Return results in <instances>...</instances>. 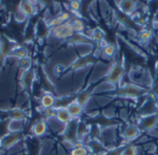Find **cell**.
Segmentation results:
<instances>
[{
  "label": "cell",
  "mask_w": 158,
  "mask_h": 155,
  "mask_svg": "<svg viewBox=\"0 0 158 155\" xmlns=\"http://www.w3.org/2000/svg\"><path fill=\"white\" fill-rule=\"evenodd\" d=\"M147 92V90L138 86L137 84H125L121 87H119L117 91L113 92V94L119 96V97H125V98H138L141 96L145 95Z\"/></svg>",
  "instance_id": "1"
},
{
  "label": "cell",
  "mask_w": 158,
  "mask_h": 155,
  "mask_svg": "<svg viewBox=\"0 0 158 155\" xmlns=\"http://www.w3.org/2000/svg\"><path fill=\"white\" fill-rule=\"evenodd\" d=\"M124 74H125L124 65L121 61H118V62L115 63L111 67V68L108 70V72L106 73V81L116 87L121 81Z\"/></svg>",
  "instance_id": "2"
},
{
  "label": "cell",
  "mask_w": 158,
  "mask_h": 155,
  "mask_svg": "<svg viewBox=\"0 0 158 155\" xmlns=\"http://www.w3.org/2000/svg\"><path fill=\"white\" fill-rule=\"evenodd\" d=\"M137 126L141 132H150L156 129L158 126V113L144 115L140 118Z\"/></svg>",
  "instance_id": "3"
},
{
  "label": "cell",
  "mask_w": 158,
  "mask_h": 155,
  "mask_svg": "<svg viewBox=\"0 0 158 155\" xmlns=\"http://www.w3.org/2000/svg\"><path fill=\"white\" fill-rule=\"evenodd\" d=\"M52 34L54 35V37L59 40L70 39L74 35V31L72 30L70 21L52 28Z\"/></svg>",
  "instance_id": "4"
},
{
  "label": "cell",
  "mask_w": 158,
  "mask_h": 155,
  "mask_svg": "<svg viewBox=\"0 0 158 155\" xmlns=\"http://www.w3.org/2000/svg\"><path fill=\"white\" fill-rule=\"evenodd\" d=\"M20 138L21 136L19 132H11L0 140V147L4 149H11L19 143Z\"/></svg>",
  "instance_id": "5"
},
{
  "label": "cell",
  "mask_w": 158,
  "mask_h": 155,
  "mask_svg": "<svg viewBox=\"0 0 158 155\" xmlns=\"http://www.w3.org/2000/svg\"><path fill=\"white\" fill-rule=\"evenodd\" d=\"M141 134L142 132L138 128L137 124H131L125 128V129L122 132V138L127 141H131L138 139L141 136Z\"/></svg>",
  "instance_id": "6"
},
{
  "label": "cell",
  "mask_w": 158,
  "mask_h": 155,
  "mask_svg": "<svg viewBox=\"0 0 158 155\" xmlns=\"http://www.w3.org/2000/svg\"><path fill=\"white\" fill-rule=\"evenodd\" d=\"M56 118L59 122H61L64 125H69L70 122H72L73 118L69 113L67 107H60V108H56Z\"/></svg>",
  "instance_id": "7"
},
{
  "label": "cell",
  "mask_w": 158,
  "mask_h": 155,
  "mask_svg": "<svg viewBox=\"0 0 158 155\" xmlns=\"http://www.w3.org/2000/svg\"><path fill=\"white\" fill-rule=\"evenodd\" d=\"M118 8H119V10L121 11V13L123 15L130 16L136 9V2L131 1V0L120 1L119 4H118Z\"/></svg>",
  "instance_id": "8"
},
{
  "label": "cell",
  "mask_w": 158,
  "mask_h": 155,
  "mask_svg": "<svg viewBox=\"0 0 158 155\" xmlns=\"http://www.w3.org/2000/svg\"><path fill=\"white\" fill-rule=\"evenodd\" d=\"M67 109L70 116H72V118H79L82 115L84 108L75 100L67 105Z\"/></svg>",
  "instance_id": "9"
},
{
  "label": "cell",
  "mask_w": 158,
  "mask_h": 155,
  "mask_svg": "<svg viewBox=\"0 0 158 155\" xmlns=\"http://www.w3.org/2000/svg\"><path fill=\"white\" fill-rule=\"evenodd\" d=\"M47 130V123L44 120L37 121L31 128V132L36 137H42L46 133Z\"/></svg>",
  "instance_id": "10"
},
{
  "label": "cell",
  "mask_w": 158,
  "mask_h": 155,
  "mask_svg": "<svg viewBox=\"0 0 158 155\" xmlns=\"http://www.w3.org/2000/svg\"><path fill=\"white\" fill-rule=\"evenodd\" d=\"M41 106L45 110V109H50V108H54L56 105V99L55 97L50 94V93H46L44 94L41 98L40 101Z\"/></svg>",
  "instance_id": "11"
},
{
  "label": "cell",
  "mask_w": 158,
  "mask_h": 155,
  "mask_svg": "<svg viewBox=\"0 0 158 155\" xmlns=\"http://www.w3.org/2000/svg\"><path fill=\"white\" fill-rule=\"evenodd\" d=\"M19 11L24 16H32L36 12V7H35V6L31 2L24 1V2L20 3Z\"/></svg>",
  "instance_id": "12"
},
{
  "label": "cell",
  "mask_w": 158,
  "mask_h": 155,
  "mask_svg": "<svg viewBox=\"0 0 158 155\" xmlns=\"http://www.w3.org/2000/svg\"><path fill=\"white\" fill-rule=\"evenodd\" d=\"M74 33H82L85 31V23L82 19L77 18L70 21Z\"/></svg>",
  "instance_id": "13"
},
{
  "label": "cell",
  "mask_w": 158,
  "mask_h": 155,
  "mask_svg": "<svg viewBox=\"0 0 158 155\" xmlns=\"http://www.w3.org/2000/svg\"><path fill=\"white\" fill-rule=\"evenodd\" d=\"M89 148L82 143H75L74 148L70 151V155H89Z\"/></svg>",
  "instance_id": "14"
},
{
  "label": "cell",
  "mask_w": 158,
  "mask_h": 155,
  "mask_svg": "<svg viewBox=\"0 0 158 155\" xmlns=\"http://www.w3.org/2000/svg\"><path fill=\"white\" fill-rule=\"evenodd\" d=\"M70 42L74 44H81L89 43L90 40L88 39V36L84 35V33H74V35L70 38Z\"/></svg>",
  "instance_id": "15"
},
{
  "label": "cell",
  "mask_w": 158,
  "mask_h": 155,
  "mask_svg": "<svg viewBox=\"0 0 158 155\" xmlns=\"http://www.w3.org/2000/svg\"><path fill=\"white\" fill-rule=\"evenodd\" d=\"M121 155H139V147L135 145H127L124 147Z\"/></svg>",
  "instance_id": "16"
},
{
  "label": "cell",
  "mask_w": 158,
  "mask_h": 155,
  "mask_svg": "<svg viewBox=\"0 0 158 155\" xmlns=\"http://www.w3.org/2000/svg\"><path fill=\"white\" fill-rule=\"evenodd\" d=\"M102 51H103V54H104L106 57H112V56L115 55L117 49H116V46H115L114 44L108 43L106 46H105V47L103 48Z\"/></svg>",
  "instance_id": "17"
},
{
  "label": "cell",
  "mask_w": 158,
  "mask_h": 155,
  "mask_svg": "<svg viewBox=\"0 0 158 155\" xmlns=\"http://www.w3.org/2000/svg\"><path fill=\"white\" fill-rule=\"evenodd\" d=\"M10 117L12 120H22L25 118V114L19 109H13L10 111Z\"/></svg>",
  "instance_id": "18"
},
{
  "label": "cell",
  "mask_w": 158,
  "mask_h": 155,
  "mask_svg": "<svg viewBox=\"0 0 158 155\" xmlns=\"http://www.w3.org/2000/svg\"><path fill=\"white\" fill-rule=\"evenodd\" d=\"M153 34H152V31H148V30H143L142 31H140L138 37L140 39L141 42L143 43H146L148 42L151 38H152Z\"/></svg>",
  "instance_id": "19"
},
{
  "label": "cell",
  "mask_w": 158,
  "mask_h": 155,
  "mask_svg": "<svg viewBox=\"0 0 158 155\" xmlns=\"http://www.w3.org/2000/svg\"><path fill=\"white\" fill-rule=\"evenodd\" d=\"M90 58H91V57L83 56L82 58L79 59V60L76 62V64L73 66V68H76V67H77V68H78V67H83L87 66V65L89 64V62H90V61H92Z\"/></svg>",
  "instance_id": "20"
},
{
  "label": "cell",
  "mask_w": 158,
  "mask_h": 155,
  "mask_svg": "<svg viewBox=\"0 0 158 155\" xmlns=\"http://www.w3.org/2000/svg\"><path fill=\"white\" fill-rule=\"evenodd\" d=\"M94 41L99 43L101 42L102 40H104V33L102 32L101 30H94L93 34H92V37H91Z\"/></svg>",
  "instance_id": "21"
},
{
  "label": "cell",
  "mask_w": 158,
  "mask_h": 155,
  "mask_svg": "<svg viewBox=\"0 0 158 155\" xmlns=\"http://www.w3.org/2000/svg\"><path fill=\"white\" fill-rule=\"evenodd\" d=\"M19 63V67L22 69H25V70H28L30 68V67H31V59L27 58V57L20 58Z\"/></svg>",
  "instance_id": "22"
},
{
  "label": "cell",
  "mask_w": 158,
  "mask_h": 155,
  "mask_svg": "<svg viewBox=\"0 0 158 155\" xmlns=\"http://www.w3.org/2000/svg\"><path fill=\"white\" fill-rule=\"evenodd\" d=\"M69 6L73 12H79L81 7V3L80 1H71L69 3Z\"/></svg>",
  "instance_id": "23"
},
{
  "label": "cell",
  "mask_w": 158,
  "mask_h": 155,
  "mask_svg": "<svg viewBox=\"0 0 158 155\" xmlns=\"http://www.w3.org/2000/svg\"><path fill=\"white\" fill-rule=\"evenodd\" d=\"M15 55H18L19 58H24V57H26V55H27V51H26L24 48L19 47V48H18V49L15 50Z\"/></svg>",
  "instance_id": "24"
},
{
  "label": "cell",
  "mask_w": 158,
  "mask_h": 155,
  "mask_svg": "<svg viewBox=\"0 0 158 155\" xmlns=\"http://www.w3.org/2000/svg\"><path fill=\"white\" fill-rule=\"evenodd\" d=\"M124 147H125V146H123V147H118V148H114V149L110 150L106 155H121Z\"/></svg>",
  "instance_id": "25"
}]
</instances>
